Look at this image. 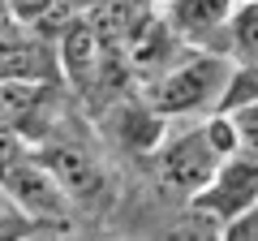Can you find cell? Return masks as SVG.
Masks as SVG:
<instances>
[{"instance_id": "1", "label": "cell", "mask_w": 258, "mask_h": 241, "mask_svg": "<svg viewBox=\"0 0 258 241\" xmlns=\"http://www.w3.org/2000/svg\"><path fill=\"white\" fill-rule=\"evenodd\" d=\"M232 61L228 52L215 47H185L168 69L142 82V99L168 120H198L224 108V95L232 82Z\"/></svg>"}, {"instance_id": "2", "label": "cell", "mask_w": 258, "mask_h": 241, "mask_svg": "<svg viewBox=\"0 0 258 241\" xmlns=\"http://www.w3.org/2000/svg\"><path fill=\"white\" fill-rule=\"evenodd\" d=\"M224 159L228 155H224L220 142L211 138L207 116L172 120L168 134H164V142H159L155 155H151V172H155V186H159L164 198L189 207V198L215 176V168H220Z\"/></svg>"}, {"instance_id": "3", "label": "cell", "mask_w": 258, "mask_h": 241, "mask_svg": "<svg viewBox=\"0 0 258 241\" xmlns=\"http://www.w3.org/2000/svg\"><path fill=\"white\" fill-rule=\"evenodd\" d=\"M39 159L56 172V181L64 186V194L74 198V207L91 220L108 215L116 207V172L108 168V155L91 142H82L78 134H47L35 142Z\"/></svg>"}, {"instance_id": "4", "label": "cell", "mask_w": 258, "mask_h": 241, "mask_svg": "<svg viewBox=\"0 0 258 241\" xmlns=\"http://www.w3.org/2000/svg\"><path fill=\"white\" fill-rule=\"evenodd\" d=\"M0 190H5V198H9L35 228L74 232L78 220H82V211L74 207V198L64 194V186L56 181V172L39 159V151L13 159V164L0 172Z\"/></svg>"}, {"instance_id": "5", "label": "cell", "mask_w": 258, "mask_h": 241, "mask_svg": "<svg viewBox=\"0 0 258 241\" xmlns=\"http://www.w3.org/2000/svg\"><path fill=\"white\" fill-rule=\"evenodd\" d=\"M258 207V155L254 151H232L215 176L189 198V211L207 220L215 232H228L237 220H245Z\"/></svg>"}, {"instance_id": "6", "label": "cell", "mask_w": 258, "mask_h": 241, "mask_svg": "<svg viewBox=\"0 0 258 241\" xmlns=\"http://www.w3.org/2000/svg\"><path fill=\"white\" fill-rule=\"evenodd\" d=\"M168 125H172V120L159 116V112L142 99V91L112 99L108 112H103V138H108L112 151H125V155H147L151 159L155 147L164 142Z\"/></svg>"}, {"instance_id": "7", "label": "cell", "mask_w": 258, "mask_h": 241, "mask_svg": "<svg viewBox=\"0 0 258 241\" xmlns=\"http://www.w3.org/2000/svg\"><path fill=\"white\" fill-rule=\"evenodd\" d=\"M237 0H164V18L189 47L228 52V18Z\"/></svg>"}, {"instance_id": "8", "label": "cell", "mask_w": 258, "mask_h": 241, "mask_svg": "<svg viewBox=\"0 0 258 241\" xmlns=\"http://www.w3.org/2000/svg\"><path fill=\"white\" fill-rule=\"evenodd\" d=\"M228 56L232 61L258 56V0H237V9L228 18Z\"/></svg>"}, {"instance_id": "9", "label": "cell", "mask_w": 258, "mask_h": 241, "mask_svg": "<svg viewBox=\"0 0 258 241\" xmlns=\"http://www.w3.org/2000/svg\"><path fill=\"white\" fill-rule=\"evenodd\" d=\"M245 103H258V56L232 65V82H228V95H224V112L245 108Z\"/></svg>"}, {"instance_id": "10", "label": "cell", "mask_w": 258, "mask_h": 241, "mask_svg": "<svg viewBox=\"0 0 258 241\" xmlns=\"http://www.w3.org/2000/svg\"><path fill=\"white\" fill-rule=\"evenodd\" d=\"M30 151H35V142H30L22 130H13V125H0V172H5L13 159L30 155Z\"/></svg>"}, {"instance_id": "11", "label": "cell", "mask_w": 258, "mask_h": 241, "mask_svg": "<svg viewBox=\"0 0 258 241\" xmlns=\"http://www.w3.org/2000/svg\"><path fill=\"white\" fill-rule=\"evenodd\" d=\"M155 5H164V0H155Z\"/></svg>"}]
</instances>
